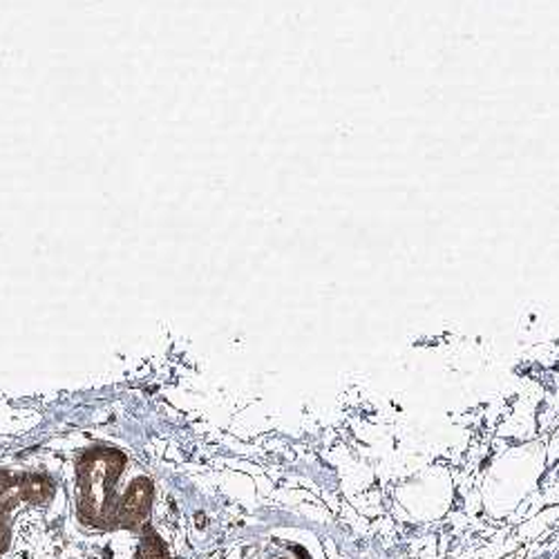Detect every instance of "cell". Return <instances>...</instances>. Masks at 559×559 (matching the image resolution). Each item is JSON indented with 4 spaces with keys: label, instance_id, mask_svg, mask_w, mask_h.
Here are the masks:
<instances>
[{
    "label": "cell",
    "instance_id": "1",
    "mask_svg": "<svg viewBox=\"0 0 559 559\" xmlns=\"http://www.w3.org/2000/svg\"><path fill=\"white\" fill-rule=\"evenodd\" d=\"M126 468V456L112 448L90 450L79 459V518L95 528H134L142 524L153 503V484L136 477L128 492L117 484Z\"/></svg>",
    "mask_w": 559,
    "mask_h": 559
},
{
    "label": "cell",
    "instance_id": "2",
    "mask_svg": "<svg viewBox=\"0 0 559 559\" xmlns=\"http://www.w3.org/2000/svg\"><path fill=\"white\" fill-rule=\"evenodd\" d=\"M55 495V484L43 475L0 473V552H5L12 535V512L19 503H43Z\"/></svg>",
    "mask_w": 559,
    "mask_h": 559
},
{
    "label": "cell",
    "instance_id": "3",
    "mask_svg": "<svg viewBox=\"0 0 559 559\" xmlns=\"http://www.w3.org/2000/svg\"><path fill=\"white\" fill-rule=\"evenodd\" d=\"M134 559H168V552H166V546L159 542V537L148 535L142 542V546H139Z\"/></svg>",
    "mask_w": 559,
    "mask_h": 559
}]
</instances>
